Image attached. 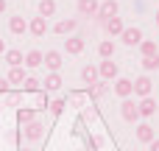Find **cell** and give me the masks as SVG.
<instances>
[{
  "mask_svg": "<svg viewBox=\"0 0 159 151\" xmlns=\"http://www.w3.org/2000/svg\"><path fill=\"white\" fill-rule=\"evenodd\" d=\"M98 76H101V81H115V78L120 76V67H117V62H112V59H103V62L98 64Z\"/></svg>",
  "mask_w": 159,
  "mask_h": 151,
  "instance_id": "6da1fadb",
  "label": "cell"
},
{
  "mask_svg": "<svg viewBox=\"0 0 159 151\" xmlns=\"http://www.w3.org/2000/svg\"><path fill=\"white\" fill-rule=\"evenodd\" d=\"M120 118H123L126 123H137V120H140V109H137V104H134L131 98H123V104H120Z\"/></svg>",
  "mask_w": 159,
  "mask_h": 151,
  "instance_id": "7a4b0ae2",
  "label": "cell"
},
{
  "mask_svg": "<svg viewBox=\"0 0 159 151\" xmlns=\"http://www.w3.org/2000/svg\"><path fill=\"white\" fill-rule=\"evenodd\" d=\"M42 64H45L50 73H59L61 64H64V56H61L59 50H48V53H42Z\"/></svg>",
  "mask_w": 159,
  "mask_h": 151,
  "instance_id": "3957f363",
  "label": "cell"
},
{
  "mask_svg": "<svg viewBox=\"0 0 159 151\" xmlns=\"http://www.w3.org/2000/svg\"><path fill=\"white\" fill-rule=\"evenodd\" d=\"M117 8H120L117 0H103V3L98 6V14H95V17H98L101 22H106L109 17H117Z\"/></svg>",
  "mask_w": 159,
  "mask_h": 151,
  "instance_id": "277c9868",
  "label": "cell"
},
{
  "mask_svg": "<svg viewBox=\"0 0 159 151\" xmlns=\"http://www.w3.org/2000/svg\"><path fill=\"white\" fill-rule=\"evenodd\" d=\"M137 109H140V118H154L159 109L157 98L154 95H148V98H140V104H137Z\"/></svg>",
  "mask_w": 159,
  "mask_h": 151,
  "instance_id": "5b68a950",
  "label": "cell"
},
{
  "mask_svg": "<svg viewBox=\"0 0 159 151\" xmlns=\"http://www.w3.org/2000/svg\"><path fill=\"white\" fill-rule=\"evenodd\" d=\"M115 92H117L120 98H131V95H134V81L117 76V78H115Z\"/></svg>",
  "mask_w": 159,
  "mask_h": 151,
  "instance_id": "8992f818",
  "label": "cell"
},
{
  "mask_svg": "<svg viewBox=\"0 0 159 151\" xmlns=\"http://www.w3.org/2000/svg\"><path fill=\"white\" fill-rule=\"evenodd\" d=\"M151 90H154V81H151L148 76H140V78H134V95H140V98H148V95H151Z\"/></svg>",
  "mask_w": 159,
  "mask_h": 151,
  "instance_id": "52a82bcc",
  "label": "cell"
},
{
  "mask_svg": "<svg viewBox=\"0 0 159 151\" xmlns=\"http://www.w3.org/2000/svg\"><path fill=\"white\" fill-rule=\"evenodd\" d=\"M22 134H25V140H31V143H34V140H39V137L45 134V126H42L39 120H31V123H25V126H22Z\"/></svg>",
  "mask_w": 159,
  "mask_h": 151,
  "instance_id": "ba28073f",
  "label": "cell"
},
{
  "mask_svg": "<svg viewBox=\"0 0 159 151\" xmlns=\"http://www.w3.org/2000/svg\"><path fill=\"white\" fill-rule=\"evenodd\" d=\"M98 6H101V0H78L75 3V8H78L81 17H95L98 14Z\"/></svg>",
  "mask_w": 159,
  "mask_h": 151,
  "instance_id": "9c48e42d",
  "label": "cell"
},
{
  "mask_svg": "<svg viewBox=\"0 0 159 151\" xmlns=\"http://www.w3.org/2000/svg\"><path fill=\"white\" fill-rule=\"evenodd\" d=\"M120 39H123L129 48H134V45H140V42H143V31H140V28H123Z\"/></svg>",
  "mask_w": 159,
  "mask_h": 151,
  "instance_id": "30bf717a",
  "label": "cell"
},
{
  "mask_svg": "<svg viewBox=\"0 0 159 151\" xmlns=\"http://www.w3.org/2000/svg\"><path fill=\"white\" fill-rule=\"evenodd\" d=\"M75 28H78V20L67 17V20H59V22L53 25V34H61V36H64V34H73Z\"/></svg>",
  "mask_w": 159,
  "mask_h": 151,
  "instance_id": "8fae6325",
  "label": "cell"
},
{
  "mask_svg": "<svg viewBox=\"0 0 159 151\" xmlns=\"http://www.w3.org/2000/svg\"><path fill=\"white\" fill-rule=\"evenodd\" d=\"M134 134H137V140H140V143H151V140H157V134H154V126H151V123H140V126L134 129Z\"/></svg>",
  "mask_w": 159,
  "mask_h": 151,
  "instance_id": "7c38bea8",
  "label": "cell"
},
{
  "mask_svg": "<svg viewBox=\"0 0 159 151\" xmlns=\"http://www.w3.org/2000/svg\"><path fill=\"white\" fill-rule=\"evenodd\" d=\"M28 31H31L34 36H45V34H48V20H45V17H34V20L28 22Z\"/></svg>",
  "mask_w": 159,
  "mask_h": 151,
  "instance_id": "4fadbf2b",
  "label": "cell"
},
{
  "mask_svg": "<svg viewBox=\"0 0 159 151\" xmlns=\"http://www.w3.org/2000/svg\"><path fill=\"white\" fill-rule=\"evenodd\" d=\"M103 28H106V34H109V36H120L126 25H123V20H120V17H109V20L103 22Z\"/></svg>",
  "mask_w": 159,
  "mask_h": 151,
  "instance_id": "5bb4252c",
  "label": "cell"
},
{
  "mask_svg": "<svg viewBox=\"0 0 159 151\" xmlns=\"http://www.w3.org/2000/svg\"><path fill=\"white\" fill-rule=\"evenodd\" d=\"M64 50H67L70 56H78V53L84 50V39H81V36H67V39H64Z\"/></svg>",
  "mask_w": 159,
  "mask_h": 151,
  "instance_id": "9a60e30c",
  "label": "cell"
},
{
  "mask_svg": "<svg viewBox=\"0 0 159 151\" xmlns=\"http://www.w3.org/2000/svg\"><path fill=\"white\" fill-rule=\"evenodd\" d=\"M8 31H11V34H17V36H20V34H25V31H28V22H25V17H22V14L11 17V20H8Z\"/></svg>",
  "mask_w": 159,
  "mask_h": 151,
  "instance_id": "2e32d148",
  "label": "cell"
},
{
  "mask_svg": "<svg viewBox=\"0 0 159 151\" xmlns=\"http://www.w3.org/2000/svg\"><path fill=\"white\" fill-rule=\"evenodd\" d=\"M3 59H6V64H8V67H22V59H25V56H22V50L11 48V50H6V53H3Z\"/></svg>",
  "mask_w": 159,
  "mask_h": 151,
  "instance_id": "e0dca14e",
  "label": "cell"
},
{
  "mask_svg": "<svg viewBox=\"0 0 159 151\" xmlns=\"http://www.w3.org/2000/svg\"><path fill=\"white\" fill-rule=\"evenodd\" d=\"M81 78H84V84H87V87H92V84H98V81H101V76H98V67H92V64H87V67L81 70Z\"/></svg>",
  "mask_w": 159,
  "mask_h": 151,
  "instance_id": "ac0fdd59",
  "label": "cell"
},
{
  "mask_svg": "<svg viewBox=\"0 0 159 151\" xmlns=\"http://www.w3.org/2000/svg\"><path fill=\"white\" fill-rule=\"evenodd\" d=\"M25 67H42V50H28L25 59H22Z\"/></svg>",
  "mask_w": 159,
  "mask_h": 151,
  "instance_id": "d6986e66",
  "label": "cell"
},
{
  "mask_svg": "<svg viewBox=\"0 0 159 151\" xmlns=\"http://www.w3.org/2000/svg\"><path fill=\"white\" fill-rule=\"evenodd\" d=\"M6 78H8V84H17V87H22V81H25L28 76H25V70H22V67H11Z\"/></svg>",
  "mask_w": 159,
  "mask_h": 151,
  "instance_id": "ffe728a7",
  "label": "cell"
},
{
  "mask_svg": "<svg viewBox=\"0 0 159 151\" xmlns=\"http://www.w3.org/2000/svg\"><path fill=\"white\" fill-rule=\"evenodd\" d=\"M42 87H45L48 92H56V90L61 87V76H59V73H50V76L42 81Z\"/></svg>",
  "mask_w": 159,
  "mask_h": 151,
  "instance_id": "44dd1931",
  "label": "cell"
},
{
  "mask_svg": "<svg viewBox=\"0 0 159 151\" xmlns=\"http://www.w3.org/2000/svg\"><path fill=\"white\" fill-rule=\"evenodd\" d=\"M56 14V0H39V17H53Z\"/></svg>",
  "mask_w": 159,
  "mask_h": 151,
  "instance_id": "7402d4cb",
  "label": "cell"
},
{
  "mask_svg": "<svg viewBox=\"0 0 159 151\" xmlns=\"http://www.w3.org/2000/svg\"><path fill=\"white\" fill-rule=\"evenodd\" d=\"M140 53H143V56H159L157 42H154V39H143V42H140Z\"/></svg>",
  "mask_w": 159,
  "mask_h": 151,
  "instance_id": "603a6c76",
  "label": "cell"
},
{
  "mask_svg": "<svg viewBox=\"0 0 159 151\" xmlns=\"http://www.w3.org/2000/svg\"><path fill=\"white\" fill-rule=\"evenodd\" d=\"M98 53H101V59H112V56H115V42H112V39H103V42L98 45Z\"/></svg>",
  "mask_w": 159,
  "mask_h": 151,
  "instance_id": "cb8c5ba5",
  "label": "cell"
},
{
  "mask_svg": "<svg viewBox=\"0 0 159 151\" xmlns=\"http://www.w3.org/2000/svg\"><path fill=\"white\" fill-rule=\"evenodd\" d=\"M143 70L145 73H154V70H159V56H143Z\"/></svg>",
  "mask_w": 159,
  "mask_h": 151,
  "instance_id": "d4e9b609",
  "label": "cell"
},
{
  "mask_svg": "<svg viewBox=\"0 0 159 151\" xmlns=\"http://www.w3.org/2000/svg\"><path fill=\"white\" fill-rule=\"evenodd\" d=\"M39 87H42V81H39V78H34V76H28V78L22 81V92H36Z\"/></svg>",
  "mask_w": 159,
  "mask_h": 151,
  "instance_id": "484cf974",
  "label": "cell"
},
{
  "mask_svg": "<svg viewBox=\"0 0 159 151\" xmlns=\"http://www.w3.org/2000/svg\"><path fill=\"white\" fill-rule=\"evenodd\" d=\"M64 106H67V98H56V101H50V104H48V109H50L53 115H61V112H64Z\"/></svg>",
  "mask_w": 159,
  "mask_h": 151,
  "instance_id": "4316f807",
  "label": "cell"
},
{
  "mask_svg": "<svg viewBox=\"0 0 159 151\" xmlns=\"http://www.w3.org/2000/svg\"><path fill=\"white\" fill-rule=\"evenodd\" d=\"M17 120H20V126H25V123L36 120V118H34V109H28V106H25V109H20V112H17Z\"/></svg>",
  "mask_w": 159,
  "mask_h": 151,
  "instance_id": "83f0119b",
  "label": "cell"
},
{
  "mask_svg": "<svg viewBox=\"0 0 159 151\" xmlns=\"http://www.w3.org/2000/svg\"><path fill=\"white\" fill-rule=\"evenodd\" d=\"M103 92H106V81H98V84L89 87V95H92V98H101Z\"/></svg>",
  "mask_w": 159,
  "mask_h": 151,
  "instance_id": "f1b7e54d",
  "label": "cell"
},
{
  "mask_svg": "<svg viewBox=\"0 0 159 151\" xmlns=\"http://www.w3.org/2000/svg\"><path fill=\"white\" fill-rule=\"evenodd\" d=\"M48 104H50V101H48V95H45V92H42V95H39V98H36V106H42V109H45V106H48Z\"/></svg>",
  "mask_w": 159,
  "mask_h": 151,
  "instance_id": "f546056e",
  "label": "cell"
},
{
  "mask_svg": "<svg viewBox=\"0 0 159 151\" xmlns=\"http://www.w3.org/2000/svg\"><path fill=\"white\" fill-rule=\"evenodd\" d=\"M8 87H11V84H8V78H0V95H3V92H8Z\"/></svg>",
  "mask_w": 159,
  "mask_h": 151,
  "instance_id": "4dcf8cb0",
  "label": "cell"
},
{
  "mask_svg": "<svg viewBox=\"0 0 159 151\" xmlns=\"http://www.w3.org/2000/svg\"><path fill=\"white\" fill-rule=\"evenodd\" d=\"M148 149H151V151H159V140H151V143H148Z\"/></svg>",
  "mask_w": 159,
  "mask_h": 151,
  "instance_id": "1f68e13d",
  "label": "cell"
},
{
  "mask_svg": "<svg viewBox=\"0 0 159 151\" xmlns=\"http://www.w3.org/2000/svg\"><path fill=\"white\" fill-rule=\"evenodd\" d=\"M3 53H6V42L0 39V56H3Z\"/></svg>",
  "mask_w": 159,
  "mask_h": 151,
  "instance_id": "d6a6232c",
  "label": "cell"
},
{
  "mask_svg": "<svg viewBox=\"0 0 159 151\" xmlns=\"http://www.w3.org/2000/svg\"><path fill=\"white\" fill-rule=\"evenodd\" d=\"M3 11H6V0H0V14H3Z\"/></svg>",
  "mask_w": 159,
  "mask_h": 151,
  "instance_id": "836d02e7",
  "label": "cell"
},
{
  "mask_svg": "<svg viewBox=\"0 0 159 151\" xmlns=\"http://www.w3.org/2000/svg\"><path fill=\"white\" fill-rule=\"evenodd\" d=\"M157 25H159V11H157Z\"/></svg>",
  "mask_w": 159,
  "mask_h": 151,
  "instance_id": "e575fe53",
  "label": "cell"
},
{
  "mask_svg": "<svg viewBox=\"0 0 159 151\" xmlns=\"http://www.w3.org/2000/svg\"><path fill=\"white\" fill-rule=\"evenodd\" d=\"M78 151H89V149H78Z\"/></svg>",
  "mask_w": 159,
  "mask_h": 151,
  "instance_id": "d590c367",
  "label": "cell"
},
{
  "mask_svg": "<svg viewBox=\"0 0 159 151\" xmlns=\"http://www.w3.org/2000/svg\"><path fill=\"white\" fill-rule=\"evenodd\" d=\"M20 151H28V149H20Z\"/></svg>",
  "mask_w": 159,
  "mask_h": 151,
  "instance_id": "8d00e7d4",
  "label": "cell"
}]
</instances>
